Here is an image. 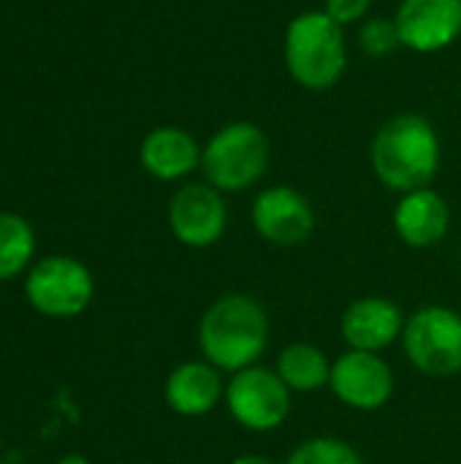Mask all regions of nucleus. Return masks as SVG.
<instances>
[{
    "label": "nucleus",
    "mask_w": 461,
    "mask_h": 464,
    "mask_svg": "<svg viewBox=\"0 0 461 464\" xmlns=\"http://www.w3.org/2000/svg\"><path fill=\"white\" fill-rule=\"evenodd\" d=\"M443 160L440 133L429 117L416 111L391 114L372 136L370 166L378 182L391 193L432 188Z\"/></svg>",
    "instance_id": "1"
},
{
    "label": "nucleus",
    "mask_w": 461,
    "mask_h": 464,
    "mask_svg": "<svg viewBox=\"0 0 461 464\" xmlns=\"http://www.w3.org/2000/svg\"><path fill=\"white\" fill-rule=\"evenodd\" d=\"M269 345V315L250 294L217 296L198 321L201 356L220 372H242L264 356Z\"/></svg>",
    "instance_id": "2"
},
{
    "label": "nucleus",
    "mask_w": 461,
    "mask_h": 464,
    "mask_svg": "<svg viewBox=\"0 0 461 464\" xmlns=\"http://www.w3.org/2000/svg\"><path fill=\"white\" fill-rule=\"evenodd\" d=\"M283 60L288 76L307 92H326L348 71V38L323 8L296 14L283 35Z\"/></svg>",
    "instance_id": "3"
},
{
    "label": "nucleus",
    "mask_w": 461,
    "mask_h": 464,
    "mask_svg": "<svg viewBox=\"0 0 461 464\" xmlns=\"http://www.w3.org/2000/svg\"><path fill=\"white\" fill-rule=\"evenodd\" d=\"M272 163V141L258 122L231 120L220 125L201 152L204 182L220 193H242L255 188Z\"/></svg>",
    "instance_id": "4"
},
{
    "label": "nucleus",
    "mask_w": 461,
    "mask_h": 464,
    "mask_svg": "<svg viewBox=\"0 0 461 464\" xmlns=\"http://www.w3.org/2000/svg\"><path fill=\"white\" fill-rule=\"evenodd\" d=\"M402 348L408 362L427 378L461 372V313L446 304H424L405 321Z\"/></svg>",
    "instance_id": "5"
},
{
    "label": "nucleus",
    "mask_w": 461,
    "mask_h": 464,
    "mask_svg": "<svg viewBox=\"0 0 461 464\" xmlns=\"http://www.w3.org/2000/svg\"><path fill=\"white\" fill-rule=\"evenodd\" d=\"M92 275L71 256H49L30 266L24 277V296L30 307L46 318H76L92 302Z\"/></svg>",
    "instance_id": "6"
},
{
    "label": "nucleus",
    "mask_w": 461,
    "mask_h": 464,
    "mask_svg": "<svg viewBox=\"0 0 461 464\" xmlns=\"http://www.w3.org/2000/svg\"><path fill=\"white\" fill-rule=\"evenodd\" d=\"M291 389L269 367H247L234 372L226 383V408L231 419L247 432H274L280 430L293 408Z\"/></svg>",
    "instance_id": "7"
},
{
    "label": "nucleus",
    "mask_w": 461,
    "mask_h": 464,
    "mask_svg": "<svg viewBox=\"0 0 461 464\" xmlns=\"http://www.w3.org/2000/svg\"><path fill=\"white\" fill-rule=\"evenodd\" d=\"M168 228L185 247L204 250L223 239L228 228L226 193L209 182H187L168 201Z\"/></svg>",
    "instance_id": "8"
},
{
    "label": "nucleus",
    "mask_w": 461,
    "mask_h": 464,
    "mask_svg": "<svg viewBox=\"0 0 461 464\" xmlns=\"http://www.w3.org/2000/svg\"><path fill=\"white\" fill-rule=\"evenodd\" d=\"M250 223L264 242L274 247H299L315 231V209L302 190L272 185L253 198Z\"/></svg>",
    "instance_id": "9"
},
{
    "label": "nucleus",
    "mask_w": 461,
    "mask_h": 464,
    "mask_svg": "<svg viewBox=\"0 0 461 464\" xmlns=\"http://www.w3.org/2000/svg\"><path fill=\"white\" fill-rule=\"evenodd\" d=\"M394 370L380 353L345 351L331 362L329 389L334 397L361 413H372L389 405L394 397Z\"/></svg>",
    "instance_id": "10"
},
{
    "label": "nucleus",
    "mask_w": 461,
    "mask_h": 464,
    "mask_svg": "<svg viewBox=\"0 0 461 464\" xmlns=\"http://www.w3.org/2000/svg\"><path fill=\"white\" fill-rule=\"evenodd\" d=\"M394 24L402 49L437 54L461 38V0H399Z\"/></svg>",
    "instance_id": "11"
},
{
    "label": "nucleus",
    "mask_w": 461,
    "mask_h": 464,
    "mask_svg": "<svg viewBox=\"0 0 461 464\" xmlns=\"http://www.w3.org/2000/svg\"><path fill=\"white\" fill-rule=\"evenodd\" d=\"M405 313L386 296H361L351 302L340 318V334L351 351L380 353L405 332Z\"/></svg>",
    "instance_id": "12"
},
{
    "label": "nucleus",
    "mask_w": 461,
    "mask_h": 464,
    "mask_svg": "<svg viewBox=\"0 0 461 464\" xmlns=\"http://www.w3.org/2000/svg\"><path fill=\"white\" fill-rule=\"evenodd\" d=\"M397 237L413 250L440 245L451 231V207L435 188H421L399 196L391 215Z\"/></svg>",
    "instance_id": "13"
},
{
    "label": "nucleus",
    "mask_w": 461,
    "mask_h": 464,
    "mask_svg": "<svg viewBox=\"0 0 461 464\" xmlns=\"http://www.w3.org/2000/svg\"><path fill=\"white\" fill-rule=\"evenodd\" d=\"M201 152L204 144H198L190 130L177 125H160L144 136L139 160L149 177L160 182H179L201 169Z\"/></svg>",
    "instance_id": "14"
},
{
    "label": "nucleus",
    "mask_w": 461,
    "mask_h": 464,
    "mask_svg": "<svg viewBox=\"0 0 461 464\" xmlns=\"http://www.w3.org/2000/svg\"><path fill=\"white\" fill-rule=\"evenodd\" d=\"M163 397L177 416L198 419L212 413L220 405V400H226V381L223 372L206 359L182 362L168 372Z\"/></svg>",
    "instance_id": "15"
},
{
    "label": "nucleus",
    "mask_w": 461,
    "mask_h": 464,
    "mask_svg": "<svg viewBox=\"0 0 461 464\" xmlns=\"http://www.w3.org/2000/svg\"><path fill=\"white\" fill-rule=\"evenodd\" d=\"M274 372L283 378V383L291 392L310 394V392H318V389L329 386L331 362L312 343H291L277 353Z\"/></svg>",
    "instance_id": "16"
},
{
    "label": "nucleus",
    "mask_w": 461,
    "mask_h": 464,
    "mask_svg": "<svg viewBox=\"0 0 461 464\" xmlns=\"http://www.w3.org/2000/svg\"><path fill=\"white\" fill-rule=\"evenodd\" d=\"M35 253L33 226L11 212H0V280H11L24 272Z\"/></svg>",
    "instance_id": "17"
},
{
    "label": "nucleus",
    "mask_w": 461,
    "mask_h": 464,
    "mask_svg": "<svg viewBox=\"0 0 461 464\" xmlns=\"http://www.w3.org/2000/svg\"><path fill=\"white\" fill-rule=\"evenodd\" d=\"M285 464H364V459L351 443L321 435V438H310L299 443Z\"/></svg>",
    "instance_id": "18"
},
{
    "label": "nucleus",
    "mask_w": 461,
    "mask_h": 464,
    "mask_svg": "<svg viewBox=\"0 0 461 464\" xmlns=\"http://www.w3.org/2000/svg\"><path fill=\"white\" fill-rule=\"evenodd\" d=\"M359 49L372 57V60H383L389 54H394L397 49H402V41H399V33H397V24H394V16H386V14H372L367 16L361 24H359Z\"/></svg>",
    "instance_id": "19"
},
{
    "label": "nucleus",
    "mask_w": 461,
    "mask_h": 464,
    "mask_svg": "<svg viewBox=\"0 0 461 464\" xmlns=\"http://www.w3.org/2000/svg\"><path fill=\"white\" fill-rule=\"evenodd\" d=\"M323 11L342 27L361 24L372 16V0H323Z\"/></svg>",
    "instance_id": "20"
},
{
    "label": "nucleus",
    "mask_w": 461,
    "mask_h": 464,
    "mask_svg": "<svg viewBox=\"0 0 461 464\" xmlns=\"http://www.w3.org/2000/svg\"><path fill=\"white\" fill-rule=\"evenodd\" d=\"M231 464H277L274 459L264 457V454H242L236 459H231Z\"/></svg>",
    "instance_id": "21"
},
{
    "label": "nucleus",
    "mask_w": 461,
    "mask_h": 464,
    "mask_svg": "<svg viewBox=\"0 0 461 464\" xmlns=\"http://www.w3.org/2000/svg\"><path fill=\"white\" fill-rule=\"evenodd\" d=\"M57 464H90V462H87L82 454H68V457H62Z\"/></svg>",
    "instance_id": "22"
},
{
    "label": "nucleus",
    "mask_w": 461,
    "mask_h": 464,
    "mask_svg": "<svg viewBox=\"0 0 461 464\" xmlns=\"http://www.w3.org/2000/svg\"><path fill=\"white\" fill-rule=\"evenodd\" d=\"M459 90H461V84H459Z\"/></svg>",
    "instance_id": "23"
}]
</instances>
